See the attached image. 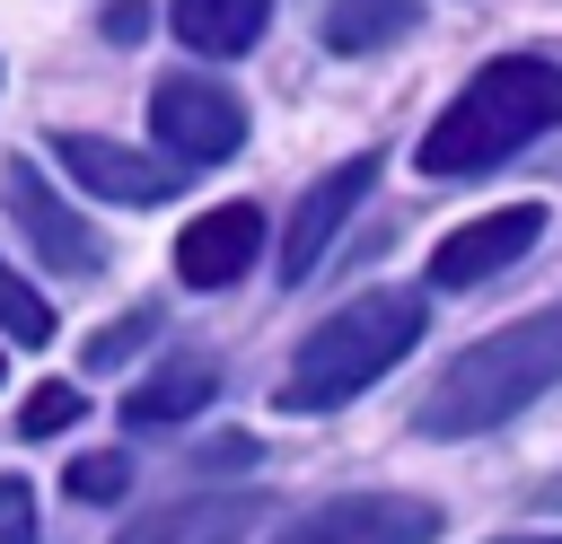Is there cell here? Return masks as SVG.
<instances>
[{"label":"cell","mask_w":562,"mask_h":544,"mask_svg":"<svg viewBox=\"0 0 562 544\" xmlns=\"http://www.w3.org/2000/svg\"><path fill=\"white\" fill-rule=\"evenodd\" d=\"M255 246H263V211H255V202H220V211L184 219V237H176V281H184V290H228V281H246Z\"/></svg>","instance_id":"cell-10"},{"label":"cell","mask_w":562,"mask_h":544,"mask_svg":"<svg viewBox=\"0 0 562 544\" xmlns=\"http://www.w3.org/2000/svg\"><path fill=\"white\" fill-rule=\"evenodd\" d=\"M553 386H562V298L501 325V333H483L474 351H457L439 369V386L413 404V430L422 439H483V430L518 421L536 395H553Z\"/></svg>","instance_id":"cell-2"},{"label":"cell","mask_w":562,"mask_h":544,"mask_svg":"<svg viewBox=\"0 0 562 544\" xmlns=\"http://www.w3.org/2000/svg\"><path fill=\"white\" fill-rule=\"evenodd\" d=\"M439 535V500H413V491H342V500H316L307 518H290L272 544H430Z\"/></svg>","instance_id":"cell-5"},{"label":"cell","mask_w":562,"mask_h":544,"mask_svg":"<svg viewBox=\"0 0 562 544\" xmlns=\"http://www.w3.org/2000/svg\"><path fill=\"white\" fill-rule=\"evenodd\" d=\"M79 412H88V395H79V386H35V395H26V412H18V430H26V439H53V430H70Z\"/></svg>","instance_id":"cell-16"},{"label":"cell","mask_w":562,"mask_h":544,"mask_svg":"<svg viewBox=\"0 0 562 544\" xmlns=\"http://www.w3.org/2000/svg\"><path fill=\"white\" fill-rule=\"evenodd\" d=\"M422 26V0H325V44L334 53H378Z\"/></svg>","instance_id":"cell-14"},{"label":"cell","mask_w":562,"mask_h":544,"mask_svg":"<svg viewBox=\"0 0 562 544\" xmlns=\"http://www.w3.org/2000/svg\"><path fill=\"white\" fill-rule=\"evenodd\" d=\"M369 175H378V158H342V167H325V175L299 193V211H290V237H281V281H307V272L334 254V237H342V219L360 211Z\"/></svg>","instance_id":"cell-8"},{"label":"cell","mask_w":562,"mask_h":544,"mask_svg":"<svg viewBox=\"0 0 562 544\" xmlns=\"http://www.w3.org/2000/svg\"><path fill=\"white\" fill-rule=\"evenodd\" d=\"M220 395V369L202 360V351H184V360H158L132 395H123V421L132 430H158V421H193L202 404Z\"/></svg>","instance_id":"cell-12"},{"label":"cell","mask_w":562,"mask_h":544,"mask_svg":"<svg viewBox=\"0 0 562 544\" xmlns=\"http://www.w3.org/2000/svg\"><path fill=\"white\" fill-rule=\"evenodd\" d=\"M492 544H562V535H492Z\"/></svg>","instance_id":"cell-22"},{"label":"cell","mask_w":562,"mask_h":544,"mask_svg":"<svg viewBox=\"0 0 562 544\" xmlns=\"http://www.w3.org/2000/svg\"><path fill=\"white\" fill-rule=\"evenodd\" d=\"M123 483H132V465L105 447V456H70V500H123Z\"/></svg>","instance_id":"cell-17"},{"label":"cell","mask_w":562,"mask_h":544,"mask_svg":"<svg viewBox=\"0 0 562 544\" xmlns=\"http://www.w3.org/2000/svg\"><path fill=\"white\" fill-rule=\"evenodd\" d=\"M422 290H369L351 307H334L299 351H290V377L272 386L281 412H342L360 386H378L413 342H422Z\"/></svg>","instance_id":"cell-3"},{"label":"cell","mask_w":562,"mask_h":544,"mask_svg":"<svg viewBox=\"0 0 562 544\" xmlns=\"http://www.w3.org/2000/svg\"><path fill=\"white\" fill-rule=\"evenodd\" d=\"M536 237H544V202L483 211V219H465V228H448V237L430 246V290H474V281H492V272H509Z\"/></svg>","instance_id":"cell-7"},{"label":"cell","mask_w":562,"mask_h":544,"mask_svg":"<svg viewBox=\"0 0 562 544\" xmlns=\"http://www.w3.org/2000/svg\"><path fill=\"white\" fill-rule=\"evenodd\" d=\"M0 333H9V342H53V307H44L35 281H18L9 263H0Z\"/></svg>","instance_id":"cell-15"},{"label":"cell","mask_w":562,"mask_h":544,"mask_svg":"<svg viewBox=\"0 0 562 544\" xmlns=\"http://www.w3.org/2000/svg\"><path fill=\"white\" fill-rule=\"evenodd\" d=\"M53 158L88 184V193H105V202H132V211H149V202H167L176 184H184V167H167V158H140V149H123V140H97V132H61L53 140Z\"/></svg>","instance_id":"cell-9"},{"label":"cell","mask_w":562,"mask_h":544,"mask_svg":"<svg viewBox=\"0 0 562 544\" xmlns=\"http://www.w3.org/2000/svg\"><path fill=\"white\" fill-rule=\"evenodd\" d=\"M149 333H158V307H132L123 325H105V333L88 342V360H97V369H114V360H123L132 342H149Z\"/></svg>","instance_id":"cell-18"},{"label":"cell","mask_w":562,"mask_h":544,"mask_svg":"<svg viewBox=\"0 0 562 544\" xmlns=\"http://www.w3.org/2000/svg\"><path fill=\"white\" fill-rule=\"evenodd\" d=\"M0 544H44L35 535V491L18 474H0Z\"/></svg>","instance_id":"cell-19"},{"label":"cell","mask_w":562,"mask_h":544,"mask_svg":"<svg viewBox=\"0 0 562 544\" xmlns=\"http://www.w3.org/2000/svg\"><path fill=\"white\" fill-rule=\"evenodd\" d=\"M0 202H9V219H18V237L61 272V281H88V272H105V246H97V228L35 175V158H9V175H0Z\"/></svg>","instance_id":"cell-6"},{"label":"cell","mask_w":562,"mask_h":544,"mask_svg":"<svg viewBox=\"0 0 562 544\" xmlns=\"http://www.w3.org/2000/svg\"><path fill=\"white\" fill-rule=\"evenodd\" d=\"M263 26H272V0H176V44H193L211 61L246 53Z\"/></svg>","instance_id":"cell-13"},{"label":"cell","mask_w":562,"mask_h":544,"mask_svg":"<svg viewBox=\"0 0 562 544\" xmlns=\"http://www.w3.org/2000/svg\"><path fill=\"white\" fill-rule=\"evenodd\" d=\"M263 526V491H193L149 518H132L114 544H246Z\"/></svg>","instance_id":"cell-11"},{"label":"cell","mask_w":562,"mask_h":544,"mask_svg":"<svg viewBox=\"0 0 562 544\" xmlns=\"http://www.w3.org/2000/svg\"><path fill=\"white\" fill-rule=\"evenodd\" d=\"M553 123H562V70L536 61V53H501V61H483V70L439 105V123L422 132L413 167L439 175V184L492 175L501 158H518V149L544 140Z\"/></svg>","instance_id":"cell-1"},{"label":"cell","mask_w":562,"mask_h":544,"mask_svg":"<svg viewBox=\"0 0 562 544\" xmlns=\"http://www.w3.org/2000/svg\"><path fill=\"white\" fill-rule=\"evenodd\" d=\"M105 35L132 44V35H140V0H114V9H105Z\"/></svg>","instance_id":"cell-20"},{"label":"cell","mask_w":562,"mask_h":544,"mask_svg":"<svg viewBox=\"0 0 562 544\" xmlns=\"http://www.w3.org/2000/svg\"><path fill=\"white\" fill-rule=\"evenodd\" d=\"M527 509H536V518H562V465H553V474L527 491Z\"/></svg>","instance_id":"cell-21"},{"label":"cell","mask_w":562,"mask_h":544,"mask_svg":"<svg viewBox=\"0 0 562 544\" xmlns=\"http://www.w3.org/2000/svg\"><path fill=\"white\" fill-rule=\"evenodd\" d=\"M149 132H158L167 167H220L246 140V105L220 79H158L149 88Z\"/></svg>","instance_id":"cell-4"}]
</instances>
